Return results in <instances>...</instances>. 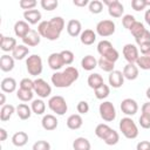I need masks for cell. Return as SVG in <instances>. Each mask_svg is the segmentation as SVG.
<instances>
[{
    "label": "cell",
    "instance_id": "1",
    "mask_svg": "<svg viewBox=\"0 0 150 150\" xmlns=\"http://www.w3.org/2000/svg\"><path fill=\"white\" fill-rule=\"evenodd\" d=\"M64 28V20L61 16H54L48 21H41L38 26V32L42 38L49 41H55L60 38Z\"/></svg>",
    "mask_w": 150,
    "mask_h": 150
},
{
    "label": "cell",
    "instance_id": "2",
    "mask_svg": "<svg viewBox=\"0 0 150 150\" xmlns=\"http://www.w3.org/2000/svg\"><path fill=\"white\" fill-rule=\"evenodd\" d=\"M79 70L75 67H67L62 71H56L52 75V83L56 88H67L79 79Z\"/></svg>",
    "mask_w": 150,
    "mask_h": 150
},
{
    "label": "cell",
    "instance_id": "3",
    "mask_svg": "<svg viewBox=\"0 0 150 150\" xmlns=\"http://www.w3.org/2000/svg\"><path fill=\"white\" fill-rule=\"evenodd\" d=\"M97 52L102 57H104V59H107V60H109V61H111L114 63L118 60V56H120L118 52L114 48L112 43L110 41H108V40H102V41L98 42Z\"/></svg>",
    "mask_w": 150,
    "mask_h": 150
},
{
    "label": "cell",
    "instance_id": "4",
    "mask_svg": "<svg viewBox=\"0 0 150 150\" xmlns=\"http://www.w3.org/2000/svg\"><path fill=\"white\" fill-rule=\"evenodd\" d=\"M118 127H120V131L128 139H134L138 136V128L134 122V120H131L130 117H123L120 121Z\"/></svg>",
    "mask_w": 150,
    "mask_h": 150
},
{
    "label": "cell",
    "instance_id": "5",
    "mask_svg": "<svg viewBox=\"0 0 150 150\" xmlns=\"http://www.w3.org/2000/svg\"><path fill=\"white\" fill-rule=\"evenodd\" d=\"M48 107L53 112H55L56 115H60V116L64 115L68 110V105H67L64 97H62L60 95H55V96L50 97L48 101Z\"/></svg>",
    "mask_w": 150,
    "mask_h": 150
},
{
    "label": "cell",
    "instance_id": "6",
    "mask_svg": "<svg viewBox=\"0 0 150 150\" xmlns=\"http://www.w3.org/2000/svg\"><path fill=\"white\" fill-rule=\"evenodd\" d=\"M26 68H27V71L29 73V75H33V76L40 75L42 73V60H41L40 55L33 54V55L28 56L26 60Z\"/></svg>",
    "mask_w": 150,
    "mask_h": 150
},
{
    "label": "cell",
    "instance_id": "7",
    "mask_svg": "<svg viewBox=\"0 0 150 150\" xmlns=\"http://www.w3.org/2000/svg\"><path fill=\"white\" fill-rule=\"evenodd\" d=\"M98 111H100V116L103 118V121L105 122H111L116 118V110L115 107L111 102L105 101L102 102L98 107Z\"/></svg>",
    "mask_w": 150,
    "mask_h": 150
},
{
    "label": "cell",
    "instance_id": "8",
    "mask_svg": "<svg viewBox=\"0 0 150 150\" xmlns=\"http://www.w3.org/2000/svg\"><path fill=\"white\" fill-rule=\"evenodd\" d=\"M115 29L116 26L112 20H102L96 25V33L102 38L112 35L115 33Z\"/></svg>",
    "mask_w": 150,
    "mask_h": 150
},
{
    "label": "cell",
    "instance_id": "9",
    "mask_svg": "<svg viewBox=\"0 0 150 150\" xmlns=\"http://www.w3.org/2000/svg\"><path fill=\"white\" fill-rule=\"evenodd\" d=\"M33 91L41 98H46L50 95L52 88L50 86L43 80V79H36L34 80V89Z\"/></svg>",
    "mask_w": 150,
    "mask_h": 150
},
{
    "label": "cell",
    "instance_id": "10",
    "mask_svg": "<svg viewBox=\"0 0 150 150\" xmlns=\"http://www.w3.org/2000/svg\"><path fill=\"white\" fill-rule=\"evenodd\" d=\"M103 4L108 6V13L110 16H112V18L122 16V14L124 12V7L118 0H103Z\"/></svg>",
    "mask_w": 150,
    "mask_h": 150
},
{
    "label": "cell",
    "instance_id": "11",
    "mask_svg": "<svg viewBox=\"0 0 150 150\" xmlns=\"http://www.w3.org/2000/svg\"><path fill=\"white\" fill-rule=\"evenodd\" d=\"M123 56L124 59L128 61V63H136L139 55H138V49L135 45L132 43H127L124 47H123Z\"/></svg>",
    "mask_w": 150,
    "mask_h": 150
},
{
    "label": "cell",
    "instance_id": "12",
    "mask_svg": "<svg viewBox=\"0 0 150 150\" xmlns=\"http://www.w3.org/2000/svg\"><path fill=\"white\" fill-rule=\"evenodd\" d=\"M121 110L128 116H132L137 112L138 110V104L135 100L132 98H124L121 102Z\"/></svg>",
    "mask_w": 150,
    "mask_h": 150
},
{
    "label": "cell",
    "instance_id": "13",
    "mask_svg": "<svg viewBox=\"0 0 150 150\" xmlns=\"http://www.w3.org/2000/svg\"><path fill=\"white\" fill-rule=\"evenodd\" d=\"M109 84L112 88H120L123 86L124 83V76L123 73L120 70H112L111 73H109V77H108Z\"/></svg>",
    "mask_w": 150,
    "mask_h": 150
},
{
    "label": "cell",
    "instance_id": "14",
    "mask_svg": "<svg viewBox=\"0 0 150 150\" xmlns=\"http://www.w3.org/2000/svg\"><path fill=\"white\" fill-rule=\"evenodd\" d=\"M16 40L14 38L11 36H6V35H0V48L4 52H13L14 48L16 47Z\"/></svg>",
    "mask_w": 150,
    "mask_h": 150
},
{
    "label": "cell",
    "instance_id": "15",
    "mask_svg": "<svg viewBox=\"0 0 150 150\" xmlns=\"http://www.w3.org/2000/svg\"><path fill=\"white\" fill-rule=\"evenodd\" d=\"M30 32V27L28 25V22L23 21V20H19L15 22L14 25V33L18 38H21L23 39L28 33Z\"/></svg>",
    "mask_w": 150,
    "mask_h": 150
},
{
    "label": "cell",
    "instance_id": "16",
    "mask_svg": "<svg viewBox=\"0 0 150 150\" xmlns=\"http://www.w3.org/2000/svg\"><path fill=\"white\" fill-rule=\"evenodd\" d=\"M41 35L39 34L38 30H34V29H30V32L22 39V42L26 45V46H29V47H35L40 43V38Z\"/></svg>",
    "mask_w": 150,
    "mask_h": 150
},
{
    "label": "cell",
    "instance_id": "17",
    "mask_svg": "<svg viewBox=\"0 0 150 150\" xmlns=\"http://www.w3.org/2000/svg\"><path fill=\"white\" fill-rule=\"evenodd\" d=\"M48 64H49V67H50L53 70H59V69H61V68L64 66L61 54H60V53H52V54L48 56Z\"/></svg>",
    "mask_w": 150,
    "mask_h": 150
},
{
    "label": "cell",
    "instance_id": "18",
    "mask_svg": "<svg viewBox=\"0 0 150 150\" xmlns=\"http://www.w3.org/2000/svg\"><path fill=\"white\" fill-rule=\"evenodd\" d=\"M81 29H82V26H81V22L76 19H71L68 21L67 23V32L70 36L75 38V36H79L81 35Z\"/></svg>",
    "mask_w": 150,
    "mask_h": 150
},
{
    "label": "cell",
    "instance_id": "19",
    "mask_svg": "<svg viewBox=\"0 0 150 150\" xmlns=\"http://www.w3.org/2000/svg\"><path fill=\"white\" fill-rule=\"evenodd\" d=\"M123 76L127 80H136L138 77V67L135 66V63H128L123 68Z\"/></svg>",
    "mask_w": 150,
    "mask_h": 150
},
{
    "label": "cell",
    "instance_id": "20",
    "mask_svg": "<svg viewBox=\"0 0 150 150\" xmlns=\"http://www.w3.org/2000/svg\"><path fill=\"white\" fill-rule=\"evenodd\" d=\"M41 124H42V128L45 130L52 131V130H55L56 129V127H57V120H56V117L54 115L48 114V115H45L42 117Z\"/></svg>",
    "mask_w": 150,
    "mask_h": 150
},
{
    "label": "cell",
    "instance_id": "21",
    "mask_svg": "<svg viewBox=\"0 0 150 150\" xmlns=\"http://www.w3.org/2000/svg\"><path fill=\"white\" fill-rule=\"evenodd\" d=\"M23 18L26 20V22L30 23V25H36L40 20H41V13L38 9H29V11H25L23 12Z\"/></svg>",
    "mask_w": 150,
    "mask_h": 150
},
{
    "label": "cell",
    "instance_id": "22",
    "mask_svg": "<svg viewBox=\"0 0 150 150\" xmlns=\"http://www.w3.org/2000/svg\"><path fill=\"white\" fill-rule=\"evenodd\" d=\"M14 68V57L12 55L4 54L0 57V69L2 71H11Z\"/></svg>",
    "mask_w": 150,
    "mask_h": 150
},
{
    "label": "cell",
    "instance_id": "23",
    "mask_svg": "<svg viewBox=\"0 0 150 150\" xmlns=\"http://www.w3.org/2000/svg\"><path fill=\"white\" fill-rule=\"evenodd\" d=\"M83 120L80 114H73L67 118V127L71 130H77L82 127Z\"/></svg>",
    "mask_w": 150,
    "mask_h": 150
},
{
    "label": "cell",
    "instance_id": "24",
    "mask_svg": "<svg viewBox=\"0 0 150 150\" xmlns=\"http://www.w3.org/2000/svg\"><path fill=\"white\" fill-rule=\"evenodd\" d=\"M95 40H96V33L93 29H84L80 35V41L86 46L93 45Z\"/></svg>",
    "mask_w": 150,
    "mask_h": 150
},
{
    "label": "cell",
    "instance_id": "25",
    "mask_svg": "<svg viewBox=\"0 0 150 150\" xmlns=\"http://www.w3.org/2000/svg\"><path fill=\"white\" fill-rule=\"evenodd\" d=\"M2 93H13L16 89V81L13 77H5L0 83Z\"/></svg>",
    "mask_w": 150,
    "mask_h": 150
},
{
    "label": "cell",
    "instance_id": "26",
    "mask_svg": "<svg viewBox=\"0 0 150 150\" xmlns=\"http://www.w3.org/2000/svg\"><path fill=\"white\" fill-rule=\"evenodd\" d=\"M28 142V135L25 131H18L12 136V143L15 146H23Z\"/></svg>",
    "mask_w": 150,
    "mask_h": 150
},
{
    "label": "cell",
    "instance_id": "27",
    "mask_svg": "<svg viewBox=\"0 0 150 150\" xmlns=\"http://www.w3.org/2000/svg\"><path fill=\"white\" fill-rule=\"evenodd\" d=\"M81 66L84 70H93L97 67V60L93 56V55H86L82 60H81Z\"/></svg>",
    "mask_w": 150,
    "mask_h": 150
},
{
    "label": "cell",
    "instance_id": "28",
    "mask_svg": "<svg viewBox=\"0 0 150 150\" xmlns=\"http://www.w3.org/2000/svg\"><path fill=\"white\" fill-rule=\"evenodd\" d=\"M28 53L29 49L28 47H26V45H18L12 52V56L14 57V60H22L28 55Z\"/></svg>",
    "mask_w": 150,
    "mask_h": 150
},
{
    "label": "cell",
    "instance_id": "29",
    "mask_svg": "<svg viewBox=\"0 0 150 150\" xmlns=\"http://www.w3.org/2000/svg\"><path fill=\"white\" fill-rule=\"evenodd\" d=\"M87 82H88V86H89L91 89H94V90H95L96 88L101 87V86L104 83L102 76H101L100 74H97V73H93V74H90V75L88 76Z\"/></svg>",
    "mask_w": 150,
    "mask_h": 150
},
{
    "label": "cell",
    "instance_id": "30",
    "mask_svg": "<svg viewBox=\"0 0 150 150\" xmlns=\"http://www.w3.org/2000/svg\"><path fill=\"white\" fill-rule=\"evenodd\" d=\"M16 114L19 116L20 120H28L32 115V108H29L26 103H20L18 107H16Z\"/></svg>",
    "mask_w": 150,
    "mask_h": 150
},
{
    "label": "cell",
    "instance_id": "31",
    "mask_svg": "<svg viewBox=\"0 0 150 150\" xmlns=\"http://www.w3.org/2000/svg\"><path fill=\"white\" fill-rule=\"evenodd\" d=\"M15 110H16V108H14V105H12V104H5V105H2L1 109H0V120L2 122L8 121L12 117L13 112H15Z\"/></svg>",
    "mask_w": 150,
    "mask_h": 150
},
{
    "label": "cell",
    "instance_id": "32",
    "mask_svg": "<svg viewBox=\"0 0 150 150\" xmlns=\"http://www.w3.org/2000/svg\"><path fill=\"white\" fill-rule=\"evenodd\" d=\"M90 148H91L90 142L86 137H77L73 142L74 150H90Z\"/></svg>",
    "mask_w": 150,
    "mask_h": 150
},
{
    "label": "cell",
    "instance_id": "33",
    "mask_svg": "<svg viewBox=\"0 0 150 150\" xmlns=\"http://www.w3.org/2000/svg\"><path fill=\"white\" fill-rule=\"evenodd\" d=\"M112 129L108 125V124H105V123H101V124H97L96 125V128H95V135L98 137V138H101L102 141L109 135V132L111 131Z\"/></svg>",
    "mask_w": 150,
    "mask_h": 150
},
{
    "label": "cell",
    "instance_id": "34",
    "mask_svg": "<svg viewBox=\"0 0 150 150\" xmlns=\"http://www.w3.org/2000/svg\"><path fill=\"white\" fill-rule=\"evenodd\" d=\"M97 66H98L103 71H107V73H111L112 70H115V69H114L115 63L111 62V61H109V60H107V59H104V57H102V56L97 60Z\"/></svg>",
    "mask_w": 150,
    "mask_h": 150
},
{
    "label": "cell",
    "instance_id": "35",
    "mask_svg": "<svg viewBox=\"0 0 150 150\" xmlns=\"http://www.w3.org/2000/svg\"><path fill=\"white\" fill-rule=\"evenodd\" d=\"M30 108H32V111H33L34 114H36V115H42V114L45 112V110H46V104H45V102H43L41 98H38V100H34V101L32 102Z\"/></svg>",
    "mask_w": 150,
    "mask_h": 150
},
{
    "label": "cell",
    "instance_id": "36",
    "mask_svg": "<svg viewBox=\"0 0 150 150\" xmlns=\"http://www.w3.org/2000/svg\"><path fill=\"white\" fill-rule=\"evenodd\" d=\"M33 95H34L33 94V90H27V89H21V88H19L16 90V97L20 101H22V102L30 101L33 98Z\"/></svg>",
    "mask_w": 150,
    "mask_h": 150
},
{
    "label": "cell",
    "instance_id": "37",
    "mask_svg": "<svg viewBox=\"0 0 150 150\" xmlns=\"http://www.w3.org/2000/svg\"><path fill=\"white\" fill-rule=\"evenodd\" d=\"M94 91H95V96H96V98H98V100H103V98L108 97L109 94H110V89H109V87H108L107 84H104V83H103L101 87L96 88Z\"/></svg>",
    "mask_w": 150,
    "mask_h": 150
},
{
    "label": "cell",
    "instance_id": "38",
    "mask_svg": "<svg viewBox=\"0 0 150 150\" xmlns=\"http://www.w3.org/2000/svg\"><path fill=\"white\" fill-rule=\"evenodd\" d=\"M118 141H120V135H118V132L116 131V130H111L110 132H109V135L103 139V142L107 144V145H115V144H117L118 143Z\"/></svg>",
    "mask_w": 150,
    "mask_h": 150
},
{
    "label": "cell",
    "instance_id": "39",
    "mask_svg": "<svg viewBox=\"0 0 150 150\" xmlns=\"http://www.w3.org/2000/svg\"><path fill=\"white\" fill-rule=\"evenodd\" d=\"M136 63H137V66H138L141 69H143V70H149V69H150V54L139 56Z\"/></svg>",
    "mask_w": 150,
    "mask_h": 150
},
{
    "label": "cell",
    "instance_id": "40",
    "mask_svg": "<svg viewBox=\"0 0 150 150\" xmlns=\"http://www.w3.org/2000/svg\"><path fill=\"white\" fill-rule=\"evenodd\" d=\"M144 30H145V27H144V25H143L142 22H139V21H136V22L132 25V27L130 28V32H131V34L134 35L135 39L138 38Z\"/></svg>",
    "mask_w": 150,
    "mask_h": 150
},
{
    "label": "cell",
    "instance_id": "41",
    "mask_svg": "<svg viewBox=\"0 0 150 150\" xmlns=\"http://www.w3.org/2000/svg\"><path fill=\"white\" fill-rule=\"evenodd\" d=\"M103 9V2L100 0H93L89 2V11L94 14H98L101 13Z\"/></svg>",
    "mask_w": 150,
    "mask_h": 150
},
{
    "label": "cell",
    "instance_id": "42",
    "mask_svg": "<svg viewBox=\"0 0 150 150\" xmlns=\"http://www.w3.org/2000/svg\"><path fill=\"white\" fill-rule=\"evenodd\" d=\"M136 22V19L134 15L131 14H125L123 18H122V25L124 28H127L128 30H130V28L132 27V25Z\"/></svg>",
    "mask_w": 150,
    "mask_h": 150
},
{
    "label": "cell",
    "instance_id": "43",
    "mask_svg": "<svg viewBox=\"0 0 150 150\" xmlns=\"http://www.w3.org/2000/svg\"><path fill=\"white\" fill-rule=\"evenodd\" d=\"M60 54H61L62 60H63V63H64L66 66H68V64H71V63H73V61H74V53H73L71 50L66 49V50L60 52Z\"/></svg>",
    "mask_w": 150,
    "mask_h": 150
},
{
    "label": "cell",
    "instance_id": "44",
    "mask_svg": "<svg viewBox=\"0 0 150 150\" xmlns=\"http://www.w3.org/2000/svg\"><path fill=\"white\" fill-rule=\"evenodd\" d=\"M40 4H41V7L46 11H54L59 6L57 0H41Z\"/></svg>",
    "mask_w": 150,
    "mask_h": 150
},
{
    "label": "cell",
    "instance_id": "45",
    "mask_svg": "<svg viewBox=\"0 0 150 150\" xmlns=\"http://www.w3.org/2000/svg\"><path fill=\"white\" fill-rule=\"evenodd\" d=\"M32 150H50V144L47 142V141H38L33 144V148Z\"/></svg>",
    "mask_w": 150,
    "mask_h": 150
},
{
    "label": "cell",
    "instance_id": "46",
    "mask_svg": "<svg viewBox=\"0 0 150 150\" xmlns=\"http://www.w3.org/2000/svg\"><path fill=\"white\" fill-rule=\"evenodd\" d=\"M19 86H20V88H21V89L33 90V89H34V81H32V80H30V79H28V77H25V79H22V80L20 81Z\"/></svg>",
    "mask_w": 150,
    "mask_h": 150
},
{
    "label": "cell",
    "instance_id": "47",
    "mask_svg": "<svg viewBox=\"0 0 150 150\" xmlns=\"http://www.w3.org/2000/svg\"><path fill=\"white\" fill-rule=\"evenodd\" d=\"M136 40V42H137V45L139 46V45H143V43H146V42H150V32L148 30V29H145L138 38H136L135 39Z\"/></svg>",
    "mask_w": 150,
    "mask_h": 150
},
{
    "label": "cell",
    "instance_id": "48",
    "mask_svg": "<svg viewBox=\"0 0 150 150\" xmlns=\"http://www.w3.org/2000/svg\"><path fill=\"white\" fill-rule=\"evenodd\" d=\"M19 5L22 9L29 11V9H34V7L36 6V1L35 0H21Z\"/></svg>",
    "mask_w": 150,
    "mask_h": 150
},
{
    "label": "cell",
    "instance_id": "49",
    "mask_svg": "<svg viewBox=\"0 0 150 150\" xmlns=\"http://www.w3.org/2000/svg\"><path fill=\"white\" fill-rule=\"evenodd\" d=\"M131 7H132V9H135L137 12L143 11L146 7V1L145 0H132L131 1Z\"/></svg>",
    "mask_w": 150,
    "mask_h": 150
},
{
    "label": "cell",
    "instance_id": "50",
    "mask_svg": "<svg viewBox=\"0 0 150 150\" xmlns=\"http://www.w3.org/2000/svg\"><path fill=\"white\" fill-rule=\"evenodd\" d=\"M76 109H77V112H80L82 115L87 114L89 111V104H88L87 101H80L77 103V105H76Z\"/></svg>",
    "mask_w": 150,
    "mask_h": 150
},
{
    "label": "cell",
    "instance_id": "51",
    "mask_svg": "<svg viewBox=\"0 0 150 150\" xmlns=\"http://www.w3.org/2000/svg\"><path fill=\"white\" fill-rule=\"evenodd\" d=\"M139 125L144 129H150V117L149 116H145V115H141L139 116Z\"/></svg>",
    "mask_w": 150,
    "mask_h": 150
},
{
    "label": "cell",
    "instance_id": "52",
    "mask_svg": "<svg viewBox=\"0 0 150 150\" xmlns=\"http://www.w3.org/2000/svg\"><path fill=\"white\" fill-rule=\"evenodd\" d=\"M136 150H150V142L148 141H141L136 145Z\"/></svg>",
    "mask_w": 150,
    "mask_h": 150
},
{
    "label": "cell",
    "instance_id": "53",
    "mask_svg": "<svg viewBox=\"0 0 150 150\" xmlns=\"http://www.w3.org/2000/svg\"><path fill=\"white\" fill-rule=\"evenodd\" d=\"M139 50H141V53H142L143 55H148V54H150V42L139 45Z\"/></svg>",
    "mask_w": 150,
    "mask_h": 150
},
{
    "label": "cell",
    "instance_id": "54",
    "mask_svg": "<svg viewBox=\"0 0 150 150\" xmlns=\"http://www.w3.org/2000/svg\"><path fill=\"white\" fill-rule=\"evenodd\" d=\"M142 115L150 117V102H146L142 105Z\"/></svg>",
    "mask_w": 150,
    "mask_h": 150
},
{
    "label": "cell",
    "instance_id": "55",
    "mask_svg": "<svg viewBox=\"0 0 150 150\" xmlns=\"http://www.w3.org/2000/svg\"><path fill=\"white\" fill-rule=\"evenodd\" d=\"M73 4L75 6H79V7H84L86 5H89V1L88 0H74Z\"/></svg>",
    "mask_w": 150,
    "mask_h": 150
},
{
    "label": "cell",
    "instance_id": "56",
    "mask_svg": "<svg viewBox=\"0 0 150 150\" xmlns=\"http://www.w3.org/2000/svg\"><path fill=\"white\" fill-rule=\"evenodd\" d=\"M6 138H7V131L4 128H0V141L4 142L6 141Z\"/></svg>",
    "mask_w": 150,
    "mask_h": 150
},
{
    "label": "cell",
    "instance_id": "57",
    "mask_svg": "<svg viewBox=\"0 0 150 150\" xmlns=\"http://www.w3.org/2000/svg\"><path fill=\"white\" fill-rule=\"evenodd\" d=\"M144 19H145V22L150 26V8L146 9V12H145V14H144Z\"/></svg>",
    "mask_w": 150,
    "mask_h": 150
},
{
    "label": "cell",
    "instance_id": "58",
    "mask_svg": "<svg viewBox=\"0 0 150 150\" xmlns=\"http://www.w3.org/2000/svg\"><path fill=\"white\" fill-rule=\"evenodd\" d=\"M0 97H1V101H0V104H1V105H5V101H6V97H5V94H4V93H1V94H0Z\"/></svg>",
    "mask_w": 150,
    "mask_h": 150
},
{
    "label": "cell",
    "instance_id": "59",
    "mask_svg": "<svg viewBox=\"0 0 150 150\" xmlns=\"http://www.w3.org/2000/svg\"><path fill=\"white\" fill-rule=\"evenodd\" d=\"M145 95H146V97H148V98L150 100V87H149V88L146 89V93H145Z\"/></svg>",
    "mask_w": 150,
    "mask_h": 150
},
{
    "label": "cell",
    "instance_id": "60",
    "mask_svg": "<svg viewBox=\"0 0 150 150\" xmlns=\"http://www.w3.org/2000/svg\"><path fill=\"white\" fill-rule=\"evenodd\" d=\"M146 1V6H150V0H145Z\"/></svg>",
    "mask_w": 150,
    "mask_h": 150
}]
</instances>
